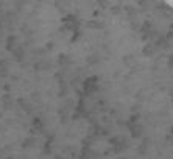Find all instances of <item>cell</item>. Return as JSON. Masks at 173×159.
Listing matches in <instances>:
<instances>
[{"instance_id": "obj_1", "label": "cell", "mask_w": 173, "mask_h": 159, "mask_svg": "<svg viewBox=\"0 0 173 159\" xmlns=\"http://www.w3.org/2000/svg\"><path fill=\"white\" fill-rule=\"evenodd\" d=\"M164 2L167 3L168 6H172V8H173V0H164Z\"/></svg>"}]
</instances>
